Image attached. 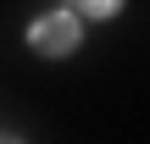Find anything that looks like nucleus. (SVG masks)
<instances>
[{"instance_id":"1","label":"nucleus","mask_w":150,"mask_h":144,"mask_svg":"<svg viewBox=\"0 0 150 144\" xmlns=\"http://www.w3.org/2000/svg\"><path fill=\"white\" fill-rule=\"evenodd\" d=\"M78 39H83L78 11H50V17H39V22L28 28V44H33L39 55H50V61L72 55V50H78Z\"/></svg>"},{"instance_id":"2","label":"nucleus","mask_w":150,"mask_h":144,"mask_svg":"<svg viewBox=\"0 0 150 144\" xmlns=\"http://www.w3.org/2000/svg\"><path fill=\"white\" fill-rule=\"evenodd\" d=\"M117 6L122 0H67V11H78V17H117Z\"/></svg>"}]
</instances>
